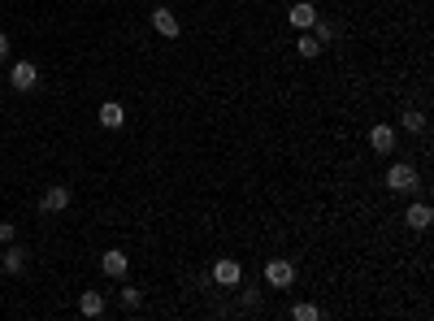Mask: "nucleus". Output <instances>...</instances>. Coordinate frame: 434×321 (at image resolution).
<instances>
[{"label": "nucleus", "mask_w": 434, "mask_h": 321, "mask_svg": "<svg viewBox=\"0 0 434 321\" xmlns=\"http://www.w3.org/2000/svg\"><path fill=\"white\" fill-rule=\"evenodd\" d=\"M296 52H300L304 61H313V57H321L326 48L317 44V35H313V31H300V39H296Z\"/></svg>", "instance_id": "2eb2a0df"}, {"label": "nucleus", "mask_w": 434, "mask_h": 321, "mask_svg": "<svg viewBox=\"0 0 434 321\" xmlns=\"http://www.w3.org/2000/svg\"><path fill=\"white\" fill-rule=\"evenodd\" d=\"M0 265H5V274H26V252L18 243H5V256H0Z\"/></svg>", "instance_id": "f8f14e48"}, {"label": "nucleus", "mask_w": 434, "mask_h": 321, "mask_svg": "<svg viewBox=\"0 0 434 321\" xmlns=\"http://www.w3.org/2000/svg\"><path fill=\"white\" fill-rule=\"evenodd\" d=\"M39 208H44V213H66V208H70V187H48V191L39 195Z\"/></svg>", "instance_id": "9d476101"}, {"label": "nucleus", "mask_w": 434, "mask_h": 321, "mask_svg": "<svg viewBox=\"0 0 434 321\" xmlns=\"http://www.w3.org/2000/svg\"><path fill=\"white\" fill-rule=\"evenodd\" d=\"M213 282H217V287H239V282H243V265H239L235 256H222V260L213 265Z\"/></svg>", "instance_id": "20e7f679"}, {"label": "nucleus", "mask_w": 434, "mask_h": 321, "mask_svg": "<svg viewBox=\"0 0 434 321\" xmlns=\"http://www.w3.org/2000/svg\"><path fill=\"white\" fill-rule=\"evenodd\" d=\"M100 270H104V278H126V274H131V256H126L122 248H108V252L100 256Z\"/></svg>", "instance_id": "39448f33"}, {"label": "nucleus", "mask_w": 434, "mask_h": 321, "mask_svg": "<svg viewBox=\"0 0 434 321\" xmlns=\"http://www.w3.org/2000/svg\"><path fill=\"white\" fill-rule=\"evenodd\" d=\"M287 22H291L296 31H308V26L317 22V5H313V0H296V5L287 9Z\"/></svg>", "instance_id": "6e6552de"}, {"label": "nucleus", "mask_w": 434, "mask_h": 321, "mask_svg": "<svg viewBox=\"0 0 434 321\" xmlns=\"http://www.w3.org/2000/svg\"><path fill=\"white\" fill-rule=\"evenodd\" d=\"M369 148H373L378 156H387V152H395V126H387V122H378V126H369Z\"/></svg>", "instance_id": "423d86ee"}, {"label": "nucleus", "mask_w": 434, "mask_h": 321, "mask_svg": "<svg viewBox=\"0 0 434 321\" xmlns=\"http://www.w3.org/2000/svg\"><path fill=\"white\" fill-rule=\"evenodd\" d=\"M387 191H395V195H413V191H421V174L408 165V160H395V165L387 170Z\"/></svg>", "instance_id": "f257e3e1"}, {"label": "nucleus", "mask_w": 434, "mask_h": 321, "mask_svg": "<svg viewBox=\"0 0 434 321\" xmlns=\"http://www.w3.org/2000/svg\"><path fill=\"white\" fill-rule=\"evenodd\" d=\"M404 222H408V230H425V226L434 222V208H430L425 200H413V204L404 208Z\"/></svg>", "instance_id": "1a4fd4ad"}, {"label": "nucleus", "mask_w": 434, "mask_h": 321, "mask_svg": "<svg viewBox=\"0 0 434 321\" xmlns=\"http://www.w3.org/2000/svg\"><path fill=\"white\" fill-rule=\"evenodd\" d=\"M5 57H9V35L0 31V61H5Z\"/></svg>", "instance_id": "412c9836"}, {"label": "nucleus", "mask_w": 434, "mask_h": 321, "mask_svg": "<svg viewBox=\"0 0 434 321\" xmlns=\"http://www.w3.org/2000/svg\"><path fill=\"white\" fill-rule=\"evenodd\" d=\"M139 300H143V291H139V287H131V282L118 291V304H122L126 312H131V308H139Z\"/></svg>", "instance_id": "f3484780"}, {"label": "nucleus", "mask_w": 434, "mask_h": 321, "mask_svg": "<svg viewBox=\"0 0 434 321\" xmlns=\"http://www.w3.org/2000/svg\"><path fill=\"white\" fill-rule=\"evenodd\" d=\"M400 126H404L408 135H425V126H430V122H425V113H421V109H404Z\"/></svg>", "instance_id": "dca6fc26"}, {"label": "nucleus", "mask_w": 434, "mask_h": 321, "mask_svg": "<svg viewBox=\"0 0 434 321\" xmlns=\"http://www.w3.org/2000/svg\"><path fill=\"white\" fill-rule=\"evenodd\" d=\"M35 83H39V70H35L31 61H14V70H9V87H18V91H35Z\"/></svg>", "instance_id": "0eeeda50"}, {"label": "nucleus", "mask_w": 434, "mask_h": 321, "mask_svg": "<svg viewBox=\"0 0 434 321\" xmlns=\"http://www.w3.org/2000/svg\"><path fill=\"white\" fill-rule=\"evenodd\" d=\"M0 87H5V78H0Z\"/></svg>", "instance_id": "4be33fe9"}, {"label": "nucleus", "mask_w": 434, "mask_h": 321, "mask_svg": "<svg viewBox=\"0 0 434 321\" xmlns=\"http://www.w3.org/2000/svg\"><path fill=\"white\" fill-rule=\"evenodd\" d=\"M18 239V226L14 222H0V243H14Z\"/></svg>", "instance_id": "aec40b11"}, {"label": "nucleus", "mask_w": 434, "mask_h": 321, "mask_svg": "<svg viewBox=\"0 0 434 321\" xmlns=\"http://www.w3.org/2000/svg\"><path fill=\"white\" fill-rule=\"evenodd\" d=\"M308 31H313V35H317V44H321V48H330V44H335V39H339V22H326V18H321V14H317V22H313V26H308Z\"/></svg>", "instance_id": "ddd939ff"}, {"label": "nucleus", "mask_w": 434, "mask_h": 321, "mask_svg": "<svg viewBox=\"0 0 434 321\" xmlns=\"http://www.w3.org/2000/svg\"><path fill=\"white\" fill-rule=\"evenodd\" d=\"M265 282L274 287V291H287V287L296 282V265H291L287 256H269V260H265Z\"/></svg>", "instance_id": "f03ea898"}, {"label": "nucleus", "mask_w": 434, "mask_h": 321, "mask_svg": "<svg viewBox=\"0 0 434 321\" xmlns=\"http://www.w3.org/2000/svg\"><path fill=\"white\" fill-rule=\"evenodd\" d=\"M239 291H243V308H256V304H261V287H252V282H239Z\"/></svg>", "instance_id": "6ab92c4d"}, {"label": "nucleus", "mask_w": 434, "mask_h": 321, "mask_svg": "<svg viewBox=\"0 0 434 321\" xmlns=\"http://www.w3.org/2000/svg\"><path fill=\"white\" fill-rule=\"evenodd\" d=\"M291 317H296V321H317L321 308H317V304H291Z\"/></svg>", "instance_id": "a211bd4d"}, {"label": "nucleus", "mask_w": 434, "mask_h": 321, "mask_svg": "<svg viewBox=\"0 0 434 321\" xmlns=\"http://www.w3.org/2000/svg\"><path fill=\"white\" fill-rule=\"evenodd\" d=\"M104 308H108V304H104L100 291H83V295H79V312H83V317H104Z\"/></svg>", "instance_id": "4468645a"}, {"label": "nucleus", "mask_w": 434, "mask_h": 321, "mask_svg": "<svg viewBox=\"0 0 434 321\" xmlns=\"http://www.w3.org/2000/svg\"><path fill=\"white\" fill-rule=\"evenodd\" d=\"M152 31H156L161 39H178V35H183V22H178V14H174V9L156 5V9H152Z\"/></svg>", "instance_id": "7ed1b4c3"}, {"label": "nucleus", "mask_w": 434, "mask_h": 321, "mask_svg": "<svg viewBox=\"0 0 434 321\" xmlns=\"http://www.w3.org/2000/svg\"><path fill=\"white\" fill-rule=\"evenodd\" d=\"M96 122H100L104 131H118V126L126 122V109H122L118 100H108V104H100V113H96Z\"/></svg>", "instance_id": "9b49d317"}]
</instances>
